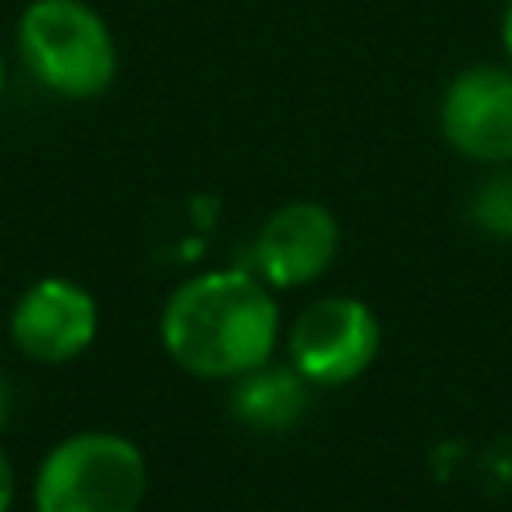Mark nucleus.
Masks as SVG:
<instances>
[{"label": "nucleus", "mask_w": 512, "mask_h": 512, "mask_svg": "<svg viewBox=\"0 0 512 512\" xmlns=\"http://www.w3.org/2000/svg\"><path fill=\"white\" fill-rule=\"evenodd\" d=\"M160 344L200 380H236L272 360L280 344L276 288L256 268H208L172 288L160 308Z\"/></svg>", "instance_id": "nucleus-1"}, {"label": "nucleus", "mask_w": 512, "mask_h": 512, "mask_svg": "<svg viewBox=\"0 0 512 512\" xmlns=\"http://www.w3.org/2000/svg\"><path fill=\"white\" fill-rule=\"evenodd\" d=\"M16 56L60 100H96L120 72L116 36L88 0H28L16 16Z\"/></svg>", "instance_id": "nucleus-2"}, {"label": "nucleus", "mask_w": 512, "mask_h": 512, "mask_svg": "<svg viewBox=\"0 0 512 512\" xmlns=\"http://www.w3.org/2000/svg\"><path fill=\"white\" fill-rule=\"evenodd\" d=\"M148 492L144 452L120 432H72L36 468V512H136Z\"/></svg>", "instance_id": "nucleus-3"}, {"label": "nucleus", "mask_w": 512, "mask_h": 512, "mask_svg": "<svg viewBox=\"0 0 512 512\" xmlns=\"http://www.w3.org/2000/svg\"><path fill=\"white\" fill-rule=\"evenodd\" d=\"M380 352V320L356 296H320L288 324V364L312 388L352 384Z\"/></svg>", "instance_id": "nucleus-4"}, {"label": "nucleus", "mask_w": 512, "mask_h": 512, "mask_svg": "<svg viewBox=\"0 0 512 512\" xmlns=\"http://www.w3.org/2000/svg\"><path fill=\"white\" fill-rule=\"evenodd\" d=\"M436 128L472 164H512V64L480 60L452 72L436 104Z\"/></svg>", "instance_id": "nucleus-5"}, {"label": "nucleus", "mask_w": 512, "mask_h": 512, "mask_svg": "<svg viewBox=\"0 0 512 512\" xmlns=\"http://www.w3.org/2000/svg\"><path fill=\"white\" fill-rule=\"evenodd\" d=\"M100 308L92 292L68 276H40L20 292L8 316L12 344L36 364H68L96 340Z\"/></svg>", "instance_id": "nucleus-6"}, {"label": "nucleus", "mask_w": 512, "mask_h": 512, "mask_svg": "<svg viewBox=\"0 0 512 512\" xmlns=\"http://www.w3.org/2000/svg\"><path fill=\"white\" fill-rule=\"evenodd\" d=\"M340 252V224L320 200H288L272 208L252 240V268L264 284L304 288L320 280Z\"/></svg>", "instance_id": "nucleus-7"}, {"label": "nucleus", "mask_w": 512, "mask_h": 512, "mask_svg": "<svg viewBox=\"0 0 512 512\" xmlns=\"http://www.w3.org/2000/svg\"><path fill=\"white\" fill-rule=\"evenodd\" d=\"M228 408L252 432H288L308 412V380L292 364H260L228 380Z\"/></svg>", "instance_id": "nucleus-8"}, {"label": "nucleus", "mask_w": 512, "mask_h": 512, "mask_svg": "<svg viewBox=\"0 0 512 512\" xmlns=\"http://www.w3.org/2000/svg\"><path fill=\"white\" fill-rule=\"evenodd\" d=\"M468 216L480 232L496 240H512V164L488 168V176L472 188Z\"/></svg>", "instance_id": "nucleus-9"}, {"label": "nucleus", "mask_w": 512, "mask_h": 512, "mask_svg": "<svg viewBox=\"0 0 512 512\" xmlns=\"http://www.w3.org/2000/svg\"><path fill=\"white\" fill-rule=\"evenodd\" d=\"M12 500H16V472L8 452L0 448V512H12Z\"/></svg>", "instance_id": "nucleus-10"}, {"label": "nucleus", "mask_w": 512, "mask_h": 512, "mask_svg": "<svg viewBox=\"0 0 512 512\" xmlns=\"http://www.w3.org/2000/svg\"><path fill=\"white\" fill-rule=\"evenodd\" d=\"M496 36H500V52H504V60L512 64V0H504V8H500Z\"/></svg>", "instance_id": "nucleus-11"}, {"label": "nucleus", "mask_w": 512, "mask_h": 512, "mask_svg": "<svg viewBox=\"0 0 512 512\" xmlns=\"http://www.w3.org/2000/svg\"><path fill=\"white\" fill-rule=\"evenodd\" d=\"M12 408H16V392H12V384H8V376L0 372V428L8 424V416H12Z\"/></svg>", "instance_id": "nucleus-12"}, {"label": "nucleus", "mask_w": 512, "mask_h": 512, "mask_svg": "<svg viewBox=\"0 0 512 512\" xmlns=\"http://www.w3.org/2000/svg\"><path fill=\"white\" fill-rule=\"evenodd\" d=\"M4 80H8V64H4V48H0V96H4Z\"/></svg>", "instance_id": "nucleus-13"}]
</instances>
